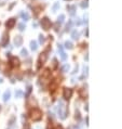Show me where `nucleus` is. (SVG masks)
I'll return each mask as SVG.
<instances>
[{
    "label": "nucleus",
    "mask_w": 122,
    "mask_h": 129,
    "mask_svg": "<svg viewBox=\"0 0 122 129\" xmlns=\"http://www.w3.org/2000/svg\"><path fill=\"white\" fill-rule=\"evenodd\" d=\"M0 109H1V107H0Z\"/></svg>",
    "instance_id": "34"
},
{
    "label": "nucleus",
    "mask_w": 122,
    "mask_h": 129,
    "mask_svg": "<svg viewBox=\"0 0 122 129\" xmlns=\"http://www.w3.org/2000/svg\"><path fill=\"white\" fill-rule=\"evenodd\" d=\"M47 59H48V53H47V52H43V53H41V54H40V56H39V63H40V64L46 63Z\"/></svg>",
    "instance_id": "6"
},
{
    "label": "nucleus",
    "mask_w": 122,
    "mask_h": 129,
    "mask_svg": "<svg viewBox=\"0 0 122 129\" xmlns=\"http://www.w3.org/2000/svg\"><path fill=\"white\" fill-rule=\"evenodd\" d=\"M58 8H60V3H58V2H55V3L53 4V8H52V10H53V12H55Z\"/></svg>",
    "instance_id": "19"
},
{
    "label": "nucleus",
    "mask_w": 122,
    "mask_h": 129,
    "mask_svg": "<svg viewBox=\"0 0 122 129\" xmlns=\"http://www.w3.org/2000/svg\"><path fill=\"white\" fill-rule=\"evenodd\" d=\"M22 43H23V37L22 36H15L14 45L16 46V47H20V46H22Z\"/></svg>",
    "instance_id": "5"
},
{
    "label": "nucleus",
    "mask_w": 122,
    "mask_h": 129,
    "mask_svg": "<svg viewBox=\"0 0 122 129\" xmlns=\"http://www.w3.org/2000/svg\"><path fill=\"white\" fill-rule=\"evenodd\" d=\"M58 25H61V24H58V23H56V24H54V29L56 31H60V28H58Z\"/></svg>",
    "instance_id": "25"
},
{
    "label": "nucleus",
    "mask_w": 122,
    "mask_h": 129,
    "mask_svg": "<svg viewBox=\"0 0 122 129\" xmlns=\"http://www.w3.org/2000/svg\"><path fill=\"white\" fill-rule=\"evenodd\" d=\"M76 24H77V25H80V24H81V21H80V19H77Z\"/></svg>",
    "instance_id": "29"
},
{
    "label": "nucleus",
    "mask_w": 122,
    "mask_h": 129,
    "mask_svg": "<svg viewBox=\"0 0 122 129\" xmlns=\"http://www.w3.org/2000/svg\"><path fill=\"white\" fill-rule=\"evenodd\" d=\"M11 63L13 66H18L20 65V61H18V59H17L16 56H12L11 58Z\"/></svg>",
    "instance_id": "11"
},
{
    "label": "nucleus",
    "mask_w": 122,
    "mask_h": 129,
    "mask_svg": "<svg viewBox=\"0 0 122 129\" xmlns=\"http://www.w3.org/2000/svg\"><path fill=\"white\" fill-rule=\"evenodd\" d=\"M24 129H30V126H29V124H26L25 126H24Z\"/></svg>",
    "instance_id": "28"
},
{
    "label": "nucleus",
    "mask_w": 122,
    "mask_h": 129,
    "mask_svg": "<svg viewBox=\"0 0 122 129\" xmlns=\"http://www.w3.org/2000/svg\"><path fill=\"white\" fill-rule=\"evenodd\" d=\"M14 25H15V19H10V20H8V22L6 23V26L8 28H12Z\"/></svg>",
    "instance_id": "8"
},
{
    "label": "nucleus",
    "mask_w": 122,
    "mask_h": 129,
    "mask_svg": "<svg viewBox=\"0 0 122 129\" xmlns=\"http://www.w3.org/2000/svg\"><path fill=\"white\" fill-rule=\"evenodd\" d=\"M53 63H54V64H53V65H54V67H56V65H57V61H56V60H55V59L53 60Z\"/></svg>",
    "instance_id": "30"
},
{
    "label": "nucleus",
    "mask_w": 122,
    "mask_h": 129,
    "mask_svg": "<svg viewBox=\"0 0 122 129\" xmlns=\"http://www.w3.org/2000/svg\"><path fill=\"white\" fill-rule=\"evenodd\" d=\"M27 50L26 49H22V51H21V55L22 56H27Z\"/></svg>",
    "instance_id": "22"
},
{
    "label": "nucleus",
    "mask_w": 122,
    "mask_h": 129,
    "mask_svg": "<svg viewBox=\"0 0 122 129\" xmlns=\"http://www.w3.org/2000/svg\"><path fill=\"white\" fill-rule=\"evenodd\" d=\"M72 24H74V23H72V21L69 20V21H68V23H67V25H66V31H70L71 27H72Z\"/></svg>",
    "instance_id": "15"
},
{
    "label": "nucleus",
    "mask_w": 122,
    "mask_h": 129,
    "mask_svg": "<svg viewBox=\"0 0 122 129\" xmlns=\"http://www.w3.org/2000/svg\"><path fill=\"white\" fill-rule=\"evenodd\" d=\"M58 114H60V117L62 119H65L66 116H67V106L63 101L58 102Z\"/></svg>",
    "instance_id": "1"
},
{
    "label": "nucleus",
    "mask_w": 122,
    "mask_h": 129,
    "mask_svg": "<svg viewBox=\"0 0 122 129\" xmlns=\"http://www.w3.org/2000/svg\"><path fill=\"white\" fill-rule=\"evenodd\" d=\"M0 82H2V78L1 77H0Z\"/></svg>",
    "instance_id": "33"
},
{
    "label": "nucleus",
    "mask_w": 122,
    "mask_h": 129,
    "mask_svg": "<svg viewBox=\"0 0 122 129\" xmlns=\"http://www.w3.org/2000/svg\"><path fill=\"white\" fill-rule=\"evenodd\" d=\"M30 117H31V119H32L34 121H39L40 119L42 118V112H41L39 109L35 107L34 109H31Z\"/></svg>",
    "instance_id": "2"
},
{
    "label": "nucleus",
    "mask_w": 122,
    "mask_h": 129,
    "mask_svg": "<svg viewBox=\"0 0 122 129\" xmlns=\"http://www.w3.org/2000/svg\"><path fill=\"white\" fill-rule=\"evenodd\" d=\"M21 16H22V19H23L24 21H28L29 20V14L28 13H22L21 14Z\"/></svg>",
    "instance_id": "17"
},
{
    "label": "nucleus",
    "mask_w": 122,
    "mask_h": 129,
    "mask_svg": "<svg viewBox=\"0 0 122 129\" xmlns=\"http://www.w3.org/2000/svg\"><path fill=\"white\" fill-rule=\"evenodd\" d=\"M10 98H11V91H10V90H7L6 92L3 93V101L7 102Z\"/></svg>",
    "instance_id": "10"
},
{
    "label": "nucleus",
    "mask_w": 122,
    "mask_h": 129,
    "mask_svg": "<svg viewBox=\"0 0 122 129\" xmlns=\"http://www.w3.org/2000/svg\"><path fill=\"white\" fill-rule=\"evenodd\" d=\"M26 28V26H25V24H23V23H21V24H18V29H20L21 31H23L24 29Z\"/></svg>",
    "instance_id": "20"
},
{
    "label": "nucleus",
    "mask_w": 122,
    "mask_h": 129,
    "mask_svg": "<svg viewBox=\"0 0 122 129\" xmlns=\"http://www.w3.org/2000/svg\"><path fill=\"white\" fill-rule=\"evenodd\" d=\"M69 70V65L68 64H64L62 66V72H68Z\"/></svg>",
    "instance_id": "18"
},
{
    "label": "nucleus",
    "mask_w": 122,
    "mask_h": 129,
    "mask_svg": "<svg viewBox=\"0 0 122 129\" xmlns=\"http://www.w3.org/2000/svg\"><path fill=\"white\" fill-rule=\"evenodd\" d=\"M81 7H82V8H86V7H88V2H86V1H83V2L81 3Z\"/></svg>",
    "instance_id": "26"
},
{
    "label": "nucleus",
    "mask_w": 122,
    "mask_h": 129,
    "mask_svg": "<svg viewBox=\"0 0 122 129\" xmlns=\"http://www.w3.org/2000/svg\"><path fill=\"white\" fill-rule=\"evenodd\" d=\"M22 95H23V92H22L21 90H17L16 92H15V97H16V98H21Z\"/></svg>",
    "instance_id": "21"
},
{
    "label": "nucleus",
    "mask_w": 122,
    "mask_h": 129,
    "mask_svg": "<svg viewBox=\"0 0 122 129\" xmlns=\"http://www.w3.org/2000/svg\"><path fill=\"white\" fill-rule=\"evenodd\" d=\"M64 21H65V15H64V14H61L60 16L57 17V22L56 23H58V24H62V23H64Z\"/></svg>",
    "instance_id": "14"
},
{
    "label": "nucleus",
    "mask_w": 122,
    "mask_h": 129,
    "mask_svg": "<svg viewBox=\"0 0 122 129\" xmlns=\"http://www.w3.org/2000/svg\"><path fill=\"white\" fill-rule=\"evenodd\" d=\"M58 51H60V52H63V46L62 45H58Z\"/></svg>",
    "instance_id": "27"
},
{
    "label": "nucleus",
    "mask_w": 122,
    "mask_h": 129,
    "mask_svg": "<svg viewBox=\"0 0 122 129\" xmlns=\"http://www.w3.org/2000/svg\"><path fill=\"white\" fill-rule=\"evenodd\" d=\"M55 129H62V127H61V126H56V127H55Z\"/></svg>",
    "instance_id": "32"
},
{
    "label": "nucleus",
    "mask_w": 122,
    "mask_h": 129,
    "mask_svg": "<svg viewBox=\"0 0 122 129\" xmlns=\"http://www.w3.org/2000/svg\"><path fill=\"white\" fill-rule=\"evenodd\" d=\"M8 41H9V35L7 34V33H4L2 36V40H1V46H2V47H6Z\"/></svg>",
    "instance_id": "7"
},
{
    "label": "nucleus",
    "mask_w": 122,
    "mask_h": 129,
    "mask_svg": "<svg viewBox=\"0 0 122 129\" xmlns=\"http://www.w3.org/2000/svg\"><path fill=\"white\" fill-rule=\"evenodd\" d=\"M80 36V33L77 31H72V33H71V37H72V39H78Z\"/></svg>",
    "instance_id": "13"
},
{
    "label": "nucleus",
    "mask_w": 122,
    "mask_h": 129,
    "mask_svg": "<svg viewBox=\"0 0 122 129\" xmlns=\"http://www.w3.org/2000/svg\"><path fill=\"white\" fill-rule=\"evenodd\" d=\"M65 47L67 48V49H72V48H74V45H72V42L71 41H66L65 42Z\"/></svg>",
    "instance_id": "16"
},
{
    "label": "nucleus",
    "mask_w": 122,
    "mask_h": 129,
    "mask_svg": "<svg viewBox=\"0 0 122 129\" xmlns=\"http://www.w3.org/2000/svg\"><path fill=\"white\" fill-rule=\"evenodd\" d=\"M71 95H72V89H70V88H65V89H64V92H63V97H64L66 100H68L69 98H71Z\"/></svg>",
    "instance_id": "4"
},
{
    "label": "nucleus",
    "mask_w": 122,
    "mask_h": 129,
    "mask_svg": "<svg viewBox=\"0 0 122 129\" xmlns=\"http://www.w3.org/2000/svg\"><path fill=\"white\" fill-rule=\"evenodd\" d=\"M41 26L44 31H48L49 28L51 27V22L49 20L48 17H43L42 20H41Z\"/></svg>",
    "instance_id": "3"
},
{
    "label": "nucleus",
    "mask_w": 122,
    "mask_h": 129,
    "mask_svg": "<svg viewBox=\"0 0 122 129\" xmlns=\"http://www.w3.org/2000/svg\"><path fill=\"white\" fill-rule=\"evenodd\" d=\"M30 49L32 51H36L38 49V46H37V42L36 41H34V40H32V41H30Z\"/></svg>",
    "instance_id": "12"
},
{
    "label": "nucleus",
    "mask_w": 122,
    "mask_h": 129,
    "mask_svg": "<svg viewBox=\"0 0 122 129\" xmlns=\"http://www.w3.org/2000/svg\"><path fill=\"white\" fill-rule=\"evenodd\" d=\"M61 58H62V60L63 61H65L66 59H67V55H66V53L63 51V52H61Z\"/></svg>",
    "instance_id": "23"
},
{
    "label": "nucleus",
    "mask_w": 122,
    "mask_h": 129,
    "mask_svg": "<svg viewBox=\"0 0 122 129\" xmlns=\"http://www.w3.org/2000/svg\"><path fill=\"white\" fill-rule=\"evenodd\" d=\"M44 40H46L44 36H43V35H40V36H39V42H40V43H43V42H44Z\"/></svg>",
    "instance_id": "24"
},
{
    "label": "nucleus",
    "mask_w": 122,
    "mask_h": 129,
    "mask_svg": "<svg viewBox=\"0 0 122 129\" xmlns=\"http://www.w3.org/2000/svg\"><path fill=\"white\" fill-rule=\"evenodd\" d=\"M84 22L88 23V15H84Z\"/></svg>",
    "instance_id": "31"
},
{
    "label": "nucleus",
    "mask_w": 122,
    "mask_h": 129,
    "mask_svg": "<svg viewBox=\"0 0 122 129\" xmlns=\"http://www.w3.org/2000/svg\"><path fill=\"white\" fill-rule=\"evenodd\" d=\"M67 10H68L69 14H70L71 16H74L75 14H76V7L75 6H68L67 7Z\"/></svg>",
    "instance_id": "9"
}]
</instances>
